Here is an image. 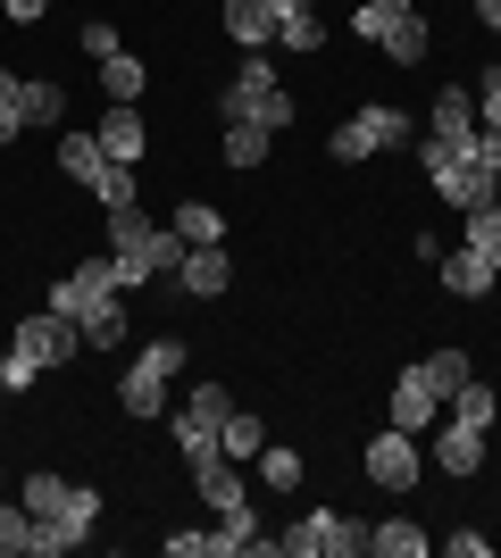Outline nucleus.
<instances>
[{
  "instance_id": "obj_40",
  "label": "nucleus",
  "mask_w": 501,
  "mask_h": 558,
  "mask_svg": "<svg viewBox=\"0 0 501 558\" xmlns=\"http://www.w3.org/2000/svg\"><path fill=\"white\" fill-rule=\"evenodd\" d=\"M0 109L25 125V75H9V68H0Z\"/></svg>"
},
{
  "instance_id": "obj_19",
  "label": "nucleus",
  "mask_w": 501,
  "mask_h": 558,
  "mask_svg": "<svg viewBox=\"0 0 501 558\" xmlns=\"http://www.w3.org/2000/svg\"><path fill=\"white\" fill-rule=\"evenodd\" d=\"M226 34L242 50H267L276 43V0H226Z\"/></svg>"
},
{
  "instance_id": "obj_13",
  "label": "nucleus",
  "mask_w": 501,
  "mask_h": 558,
  "mask_svg": "<svg viewBox=\"0 0 501 558\" xmlns=\"http://www.w3.org/2000/svg\"><path fill=\"white\" fill-rule=\"evenodd\" d=\"M434 409H443V392L427 384V367H402V375H393V417H384V425H402V434H427Z\"/></svg>"
},
{
  "instance_id": "obj_15",
  "label": "nucleus",
  "mask_w": 501,
  "mask_h": 558,
  "mask_svg": "<svg viewBox=\"0 0 501 558\" xmlns=\"http://www.w3.org/2000/svg\"><path fill=\"white\" fill-rule=\"evenodd\" d=\"M434 466H443V475H477V466H485V434H477V425H460V417H443V434H434Z\"/></svg>"
},
{
  "instance_id": "obj_42",
  "label": "nucleus",
  "mask_w": 501,
  "mask_h": 558,
  "mask_svg": "<svg viewBox=\"0 0 501 558\" xmlns=\"http://www.w3.org/2000/svg\"><path fill=\"white\" fill-rule=\"evenodd\" d=\"M477 17H485V25H493V34H501V0H477Z\"/></svg>"
},
{
  "instance_id": "obj_1",
  "label": "nucleus",
  "mask_w": 501,
  "mask_h": 558,
  "mask_svg": "<svg viewBox=\"0 0 501 558\" xmlns=\"http://www.w3.org/2000/svg\"><path fill=\"white\" fill-rule=\"evenodd\" d=\"M109 251H118V283H151L184 258V233L151 226L143 209H109Z\"/></svg>"
},
{
  "instance_id": "obj_12",
  "label": "nucleus",
  "mask_w": 501,
  "mask_h": 558,
  "mask_svg": "<svg viewBox=\"0 0 501 558\" xmlns=\"http://www.w3.org/2000/svg\"><path fill=\"white\" fill-rule=\"evenodd\" d=\"M59 175H75V184L100 201V192H109V175H118V159L100 150V134H59Z\"/></svg>"
},
{
  "instance_id": "obj_9",
  "label": "nucleus",
  "mask_w": 501,
  "mask_h": 558,
  "mask_svg": "<svg viewBox=\"0 0 501 558\" xmlns=\"http://www.w3.org/2000/svg\"><path fill=\"white\" fill-rule=\"evenodd\" d=\"M109 292H126V283H118V251H109V258H84V267H68V276L50 283V308H59V317H84V308L109 301Z\"/></svg>"
},
{
  "instance_id": "obj_2",
  "label": "nucleus",
  "mask_w": 501,
  "mask_h": 558,
  "mask_svg": "<svg viewBox=\"0 0 501 558\" xmlns=\"http://www.w3.org/2000/svg\"><path fill=\"white\" fill-rule=\"evenodd\" d=\"M217 109H226V125H260V134H285L293 125V93L276 84V68H267L260 50L235 68V84L217 93Z\"/></svg>"
},
{
  "instance_id": "obj_33",
  "label": "nucleus",
  "mask_w": 501,
  "mask_h": 558,
  "mask_svg": "<svg viewBox=\"0 0 501 558\" xmlns=\"http://www.w3.org/2000/svg\"><path fill=\"white\" fill-rule=\"evenodd\" d=\"M260 475H267V484H276V492H293V484H301V450L267 442V450H260Z\"/></svg>"
},
{
  "instance_id": "obj_4",
  "label": "nucleus",
  "mask_w": 501,
  "mask_h": 558,
  "mask_svg": "<svg viewBox=\"0 0 501 558\" xmlns=\"http://www.w3.org/2000/svg\"><path fill=\"white\" fill-rule=\"evenodd\" d=\"M17 500H25L34 525H75V534H93V525H100V492L93 484H68V475H50V466H43V475H25Z\"/></svg>"
},
{
  "instance_id": "obj_36",
  "label": "nucleus",
  "mask_w": 501,
  "mask_h": 558,
  "mask_svg": "<svg viewBox=\"0 0 501 558\" xmlns=\"http://www.w3.org/2000/svg\"><path fill=\"white\" fill-rule=\"evenodd\" d=\"M468 159H477L485 175H501V125H477V142H468Z\"/></svg>"
},
{
  "instance_id": "obj_26",
  "label": "nucleus",
  "mask_w": 501,
  "mask_h": 558,
  "mask_svg": "<svg viewBox=\"0 0 501 558\" xmlns=\"http://www.w3.org/2000/svg\"><path fill=\"white\" fill-rule=\"evenodd\" d=\"M217 450H226V459H260V450H267L260 417H251V409H235V417H226V434H217Z\"/></svg>"
},
{
  "instance_id": "obj_43",
  "label": "nucleus",
  "mask_w": 501,
  "mask_h": 558,
  "mask_svg": "<svg viewBox=\"0 0 501 558\" xmlns=\"http://www.w3.org/2000/svg\"><path fill=\"white\" fill-rule=\"evenodd\" d=\"M25 134V125H17V117H9V109H0V142H17Z\"/></svg>"
},
{
  "instance_id": "obj_37",
  "label": "nucleus",
  "mask_w": 501,
  "mask_h": 558,
  "mask_svg": "<svg viewBox=\"0 0 501 558\" xmlns=\"http://www.w3.org/2000/svg\"><path fill=\"white\" fill-rule=\"evenodd\" d=\"M25 384H43V375H34V367H25V359H17V350H0V392H25Z\"/></svg>"
},
{
  "instance_id": "obj_28",
  "label": "nucleus",
  "mask_w": 501,
  "mask_h": 558,
  "mask_svg": "<svg viewBox=\"0 0 501 558\" xmlns=\"http://www.w3.org/2000/svg\"><path fill=\"white\" fill-rule=\"evenodd\" d=\"M418 367H427V384H434V392H443V400H452L460 384L477 375V367H468V350H434V359H418Z\"/></svg>"
},
{
  "instance_id": "obj_17",
  "label": "nucleus",
  "mask_w": 501,
  "mask_h": 558,
  "mask_svg": "<svg viewBox=\"0 0 501 558\" xmlns=\"http://www.w3.org/2000/svg\"><path fill=\"white\" fill-rule=\"evenodd\" d=\"M443 283H452V301H485L501 276H493V258H485V251H468V242H460V251L443 258Z\"/></svg>"
},
{
  "instance_id": "obj_20",
  "label": "nucleus",
  "mask_w": 501,
  "mask_h": 558,
  "mask_svg": "<svg viewBox=\"0 0 501 558\" xmlns=\"http://www.w3.org/2000/svg\"><path fill=\"white\" fill-rule=\"evenodd\" d=\"M192 484H201L210 517H226V509H242V500H251V492H242V475H235V459H210V466H192Z\"/></svg>"
},
{
  "instance_id": "obj_35",
  "label": "nucleus",
  "mask_w": 501,
  "mask_h": 558,
  "mask_svg": "<svg viewBox=\"0 0 501 558\" xmlns=\"http://www.w3.org/2000/svg\"><path fill=\"white\" fill-rule=\"evenodd\" d=\"M75 43H84V50H93V59H118V25H100V17H84V34H75Z\"/></svg>"
},
{
  "instance_id": "obj_3",
  "label": "nucleus",
  "mask_w": 501,
  "mask_h": 558,
  "mask_svg": "<svg viewBox=\"0 0 501 558\" xmlns=\"http://www.w3.org/2000/svg\"><path fill=\"white\" fill-rule=\"evenodd\" d=\"M226 417H235V392H226V384H192L184 392V409H176V450H184V466L226 459V450H217Z\"/></svg>"
},
{
  "instance_id": "obj_8",
  "label": "nucleus",
  "mask_w": 501,
  "mask_h": 558,
  "mask_svg": "<svg viewBox=\"0 0 501 558\" xmlns=\"http://www.w3.org/2000/svg\"><path fill=\"white\" fill-rule=\"evenodd\" d=\"M9 350H17L25 367L43 375V367H68L75 350H84V333H75V317H59V308H34V317L9 333Z\"/></svg>"
},
{
  "instance_id": "obj_23",
  "label": "nucleus",
  "mask_w": 501,
  "mask_h": 558,
  "mask_svg": "<svg viewBox=\"0 0 501 558\" xmlns=\"http://www.w3.org/2000/svg\"><path fill=\"white\" fill-rule=\"evenodd\" d=\"M276 43H285V50H318V43H326V25H318L310 0H276Z\"/></svg>"
},
{
  "instance_id": "obj_7",
  "label": "nucleus",
  "mask_w": 501,
  "mask_h": 558,
  "mask_svg": "<svg viewBox=\"0 0 501 558\" xmlns=\"http://www.w3.org/2000/svg\"><path fill=\"white\" fill-rule=\"evenodd\" d=\"M402 134H409V117H402V109H351V117L326 134V150H334L343 167H359V159H377V150H393Z\"/></svg>"
},
{
  "instance_id": "obj_25",
  "label": "nucleus",
  "mask_w": 501,
  "mask_h": 558,
  "mask_svg": "<svg viewBox=\"0 0 501 558\" xmlns=\"http://www.w3.org/2000/svg\"><path fill=\"white\" fill-rule=\"evenodd\" d=\"M143 59H134V50H118V59H100V93L109 100H143Z\"/></svg>"
},
{
  "instance_id": "obj_10",
  "label": "nucleus",
  "mask_w": 501,
  "mask_h": 558,
  "mask_svg": "<svg viewBox=\"0 0 501 558\" xmlns=\"http://www.w3.org/2000/svg\"><path fill=\"white\" fill-rule=\"evenodd\" d=\"M167 276H176V292H192V301H217V292L235 283V258H226V242H184V258H176Z\"/></svg>"
},
{
  "instance_id": "obj_29",
  "label": "nucleus",
  "mask_w": 501,
  "mask_h": 558,
  "mask_svg": "<svg viewBox=\"0 0 501 558\" xmlns=\"http://www.w3.org/2000/svg\"><path fill=\"white\" fill-rule=\"evenodd\" d=\"M176 233H184V242H226V217H217L210 201H184V209H176Z\"/></svg>"
},
{
  "instance_id": "obj_31",
  "label": "nucleus",
  "mask_w": 501,
  "mask_h": 558,
  "mask_svg": "<svg viewBox=\"0 0 501 558\" xmlns=\"http://www.w3.org/2000/svg\"><path fill=\"white\" fill-rule=\"evenodd\" d=\"M59 117H68V93H59V84H25V134H34V125H59Z\"/></svg>"
},
{
  "instance_id": "obj_39",
  "label": "nucleus",
  "mask_w": 501,
  "mask_h": 558,
  "mask_svg": "<svg viewBox=\"0 0 501 558\" xmlns=\"http://www.w3.org/2000/svg\"><path fill=\"white\" fill-rule=\"evenodd\" d=\"M477 117H485V125H501V68H485V84H477Z\"/></svg>"
},
{
  "instance_id": "obj_5",
  "label": "nucleus",
  "mask_w": 501,
  "mask_h": 558,
  "mask_svg": "<svg viewBox=\"0 0 501 558\" xmlns=\"http://www.w3.org/2000/svg\"><path fill=\"white\" fill-rule=\"evenodd\" d=\"M176 375H184V342H151L134 367H126L118 400H126V417H159L167 400H176Z\"/></svg>"
},
{
  "instance_id": "obj_11",
  "label": "nucleus",
  "mask_w": 501,
  "mask_h": 558,
  "mask_svg": "<svg viewBox=\"0 0 501 558\" xmlns=\"http://www.w3.org/2000/svg\"><path fill=\"white\" fill-rule=\"evenodd\" d=\"M359 466H368L384 492H409L418 475H427V466H418V434H402V425H384L377 442H368V459H359Z\"/></svg>"
},
{
  "instance_id": "obj_6",
  "label": "nucleus",
  "mask_w": 501,
  "mask_h": 558,
  "mask_svg": "<svg viewBox=\"0 0 501 558\" xmlns=\"http://www.w3.org/2000/svg\"><path fill=\"white\" fill-rule=\"evenodd\" d=\"M359 550H368V525H351L334 509H310L293 534H276V558H359Z\"/></svg>"
},
{
  "instance_id": "obj_24",
  "label": "nucleus",
  "mask_w": 501,
  "mask_h": 558,
  "mask_svg": "<svg viewBox=\"0 0 501 558\" xmlns=\"http://www.w3.org/2000/svg\"><path fill=\"white\" fill-rule=\"evenodd\" d=\"M452 417H460V425H477V434H493V417H501L493 384H477V375H468V384L452 392Z\"/></svg>"
},
{
  "instance_id": "obj_14",
  "label": "nucleus",
  "mask_w": 501,
  "mask_h": 558,
  "mask_svg": "<svg viewBox=\"0 0 501 558\" xmlns=\"http://www.w3.org/2000/svg\"><path fill=\"white\" fill-rule=\"evenodd\" d=\"M93 134H100V150H109L118 167H134V159H143V142H151V125H143L134 100H109V117H100Z\"/></svg>"
},
{
  "instance_id": "obj_38",
  "label": "nucleus",
  "mask_w": 501,
  "mask_h": 558,
  "mask_svg": "<svg viewBox=\"0 0 501 558\" xmlns=\"http://www.w3.org/2000/svg\"><path fill=\"white\" fill-rule=\"evenodd\" d=\"M443 550H452V558H485V550H493V534H468V525H452V534H443Z\"/></svg>"
},
{
  "instance_id": "obj_41",
  "label": "nucleus",
  "mask_w": 501,
  "mask_h": 558,
  "mask_svg": "<svg viewBox=\"0 0 501 558\" xmlns=\"http://www.w3.org/2000/svg\"><path fill=\"white\" fill-rule=\"evenodd\" d=\"M0 9H9V17H17V25H34V17H43V9H50V0H0Z\"/></svg>"
},
{
  "instance_id": "obj_30",
  "label": "nucleus",
  "mask_w": 501,
  "mask_h": 558,
  "mask_svg": "<svg viewBox=\"0 0 501 558\" xmlns=\"http://www.w3.org/2000/svg\"><path fill=\"white\" fill-rule=\"evenodd\" d=\"M468 251L493 258V276H501V209L485 201V209H468Z\"/></svg>"
},
{
  "instance_id": "obj_27",
  "label": "nucleus",
  "mask_w": 501,
  "mask_h": 558,
  "mask_svg": "<svg viewBox=\"0 0 501 558\" xmlns=\"http://www.w3.org/2000/svg\"><path fill=\"white\" fill-rule=\"evenodd\" d=\"M0 558H34V517H25V500H0Z\"/></svg>"
},
{
  "instance_id": "obj_22",
  "label": "nucleus",
  "mask_w": 501,
  "mask_h": 558,
  "mask_svg": "<svg viewBox=\"0 0 501 558\" xmlns=\"http://www.w3.org/2000/svg\"><path fill=\"white\" fill-rule=\"evenodd\" d=\"M75 333H84V350H118V342H126V333H134V326H126L118 292H109V301H93V308H84V317H75Z\"/></svg>"
},
{
  "instance_id": "obj_34",
  "label": "nucleus",
  "mask_w": 501,
  "mask_h": 558,
  "mask_svg": "<svg viewBox=\"0 0 501 558\" xmlns=\"http://www.w3.org/2000/svg\"><path fill=\"white\" fill-rule=\"evenodd\" d=\"M402 9H409V0H359V9H351V34H368V43H377V25L402 17Z\"/></svg>"
},
{
  "instance_id": "obj_21",
  "label": "nucleus",
  "mask_w": 501,
  "mask_h": 558,
  "mask_svg": "<svg viewBox=\"0 0 501 558\" xmlns=\"http://www.w3.org/2000/svg\"><path fill=\"white\" fill-rule=\"evenodd\" d=\"M427 117H434V134H443V142H468V134H477V93H460V84H443Z\"/></svg>"
},
{
  "instance_id": "obj_16",
  "label": "nucleus",
  "mask_w": 501,
  "mask_h": 558,
  "mask_svg": "<svg viewBox=\"0 0 501 558\" xmlns=\"http://www.w3.org/2000/svg\"><path fill=\"white\" fill-rule=\"evenodd\" d=\"M377 43H384V59L418 68V59L434 50V34H427V17H418V9H402V17H384V25H377Z\"/></svg>"
},
{
  "instance_id": "obj_18",
  "label": "nucleus",
  "mask_w": 501,
  "mask_h": 558,
  "mask_svg": "<svg viewBox=\"0 0 501 558\" xmlns=\"http://www.w3.org/2000/svg\"><path fill=\"white\" fill-rule=\"evenodd\" d=\"M434 534L427 525H409V517H384V525H368V558H427Z\"/></svg>"
},
{
  "instance_id": "obj_44",
  "label": "nucleus",
  "mask_w": 501,
  "mask_h": 558,
  "mask_svg": "<svg viewBox=\"0 0 501 558\" xmlns=\"http://www.w3.org/2000/svg\"><path fill=\"white\" fill-rule=\"evenodd\" d=\"M493 209H501V175H493Z\"/></svg>"
},
{
  "instance_id": "obj_32",
  "label": "nucleus",
  "mask_w": 501,
  "mask_h": 558,
  "mask_svg": "<svg viewBox=\"0 0 501 558\" xmlns=\"http://www.w3.org/2000/svg\"><path fill=\"white\" fill-rule=\"evenodd\" d=\"M260 159H267L260 125H226V167H260Z\"/></svg>"
}]
</instances>
